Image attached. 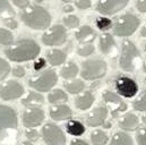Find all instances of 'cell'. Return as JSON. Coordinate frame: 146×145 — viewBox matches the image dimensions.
Instances as JSON below:
<instances>
[{
	"instance_id": "50",
	"label": "cell",
	"mask_w": 146,
	"mask_h": 145,
	"mask_svg": "<svg viewBox=\"0 0 146 145\" xmlns=\"http://www.w3.org/2000/svg\"><path fill=\"white\" fill-rule=\"evenodd\" d=\"M144 71H145V72H146V63H145V65H144Z\"/></svg>"
},
{
	"instance_id": "26",
	"label": "cell",
	"mask_w": 146,
	"mask_h": 145,
	"mask_svg": "<svg viewBox=\"0 0 146 145\" xmlns=\"http://www.w3.org/2000/svg\"><path fill=\"white\" fill-rule=\"evenodd\" d=\"M48 100H49L50 103L58 104V103H61V102L67 101L68 100V96H67V94L64 91H61V90H54L52 93L49 94Z\"/></svg>"
},
{
	"instance_id": "10",
	"label": "cell",
	"mask_w": 146,
	"mask_h": 145,
	"mask_svg": "<svg viewBox=\"0 0 146 145\" xmlns=\"http://www.w3.org/2000/svg\"><path fill=\"white\" fill-rule=\"evenodd\" d=\"M115 90L120 95L125 98H133L136 95L138 86L134 79L126 76H121L115 80Z\"/></svg>"
},
{
	"instance_id": "29",
	"label": "cell",
	"mask_w": 146,
	"mask_h": 145,
	"mask_svg": "<svg viewBox=\"0 0 146 145\" xmlns=\"http://www.w3.org/2000/svg\"><path fill=\"white\" fill-rule=\"evenodd\" d=\"M91 140L94 145H106L108 142V135L102 130H94L91 135Z\"/></svg>"
},
{
	"instance_id": "39",
	"label": "cell",
	"mask_w": 146,
	"mask_h": 145,
	"mask_svg": "<svg viewBox=\"0 0 146 145\" xmlns=\"http://www.w3.org/2000/svg\"><path fill=\"white\" fill-rule=\"evenodd\" d=\"M13 2L18 7V8H22V9H25L30 6V1L29 0H13Z\"/></svg>"
},
{
	"instance_id": "38",
	"label": "cell",
	"mask_w": 146,
	"mask_h": 145,
	"mask_svg": "<svg viewBox=\"0 0 146 145\" xmlns=\"http://www.w3.org/2000/svg\"><path fill=\"white\" fill-rule=\"evenodd\" d=\"M91 5L92 3H91L90 0H77L76 1V6L79 9H87V8L91 7Z\"/></svg>"
},
{
	"instance_id": "53",
	"label": "cell",
	"mask_w": 146,
	"mask_h": 145,
	"mask_svg": "<svg viewBox=\"0 0 146 145\" xmlns=\"http://www.w3.org/2000/svg\"><path fill=\"white\" fill-rule=\"evenodd\" d=\"M145 83H146V77H145Z\"/></svg>"
},
{
	"instance_id": "51",
	"label": "cell",
	"mask_w": 146,
	"mask_h": 145,
	"mask_svg": "<svg viewBox=\"0 0 146 145\" xmlns=\"http://www.w3.org/2000/svg\"><path fill=\"white\" fill-rule=\"evenodd\" d=\"M34 1H36V2H41V1H43V0H34Z\"/></svg>"
},
{
	"instance_id": "45",
	"label": "cell",
	"mask_w": 146,
	"mask_h": 145,
	"mask_svg": "<svg viewBox=\"0 0 146 145\" xmlns=\"http://www.w3.org/2000/svg\"><path fill=\"white\" fill-rule=\"evenodd\" d=\"M141 34H142V36L146 37V24L144 25V27L142 29V32H141Z\"/></svg>"
},
{
	"instance_id": "7",
	"label": "cell",
	"mask_w": 146,
	"mask_h": 145,
	"mask_svg": "<svg viewBox=\"0 0 146 145\" xmlns=\"http://www.w3.org/2000/svg\"><path fill=\"white\" fill-rule=\"evenodd\" d=\"M42 136L48 145H65L66 137L64 132L54 124L48 122L42 128Z\"/></svg>"
},
{
	"instance_id": "6",
	"label": "cell",
	"mask_w": 146,
	"mask_h": 145,
	"mask_svg": "<svg viewBox=\"0 0 146 145\" xmlns=\"http://www.w3.org/2000/svg\"><path fill=\"white\" fill-rule=\"evenodd\" d=\"M58 80V76L54 71L48 69L44 72H42L40 76L34 77L29 80V85L40 92H48L50 88H52Z\"/></svg>"
},
{
	"instance_id": "34",
	"label": "cell",
	"mask_w": 146,
	"mask_h": 145,
	"mask_svg": "<svg viewBox=\"0 0 146 145\" xmlns=\"http://www.w3.org/2000/svg\"><path fill=\"white\" fill-rule=\"evenodd\" d=\"M9 72H10V66H9V64H8L6 60H3V59L0 58V80L5 79V78L8 76Z\"/></svg>"
},
{
	"instance_id": "36",
	"label": "cell",
	"mask_w": 146,
	"mask_h": 145,
	"mask_svg": "<svg viewBox=\"0 0 146 145\" xmlns=\"http://www.w3.org/2000/svg\"><path fill=\"white\" fill-rule=\"evenodd\" d=\"M137 142H138V145H146V127H143L138 130Z\"/></svg>"
},
{
	"instance_id": "23",
	"label": "cell",
	"mask_w": 146,
	"mask_h": 145,
	"mask_svg": "<svg viewBox=\"0 0 146 145\" xmlns=\"http://www.w3.org/2000/svg\"><path fill=\"white\" fill-rule=\"evenodd\" d=\"M66 128H67V132H68L70 135H73V136H80V135H83L84 132H85L84 125H83L80 121H78V120H70V121L67 124Z\"/></svg>"
},
{
	"instance_id": "40",
	"label": "cell",
	"mask_w": 146,
	"mask_h": 145,
	"mask_svg": "<svg viewBox=\"0 0 146 145\" xmlns=\"http://www.w3.org/2000/svg\"><path fill=\"white\" fill-rule=\"evenodd\" d=\"M13 74H14V76H16V77H23V76L25 75V69H24V67H22V66H17V67H15V68L13 69Z\"/></svg>"
},
{
	"instance_id": "15",
	"label": "cell",
	"mask_w": 146,
	"mask_h": 145,
	"mask_svg": "<svg viewBox=\"0 0 146 145\" xmlns=\"http://www.w3.org/2000/svg\"><path fill=\"white\" fill-rule=\"evenodd\" d=\"M102 96H103V100H104L107 103H109V104L114 107L113 110H112V116H115L118 112H122V111H125V110L127 109L126 103L122 102V101L120 100V98H119L117 94H114L113 92L106 91Z\"/></svg>"
},
{
	"instance_id": "33",
	"label": "cell",
	"mask_w": 146,
	"mask_h": 145,
	"mask_svg": "<svg viewBox=\"0 0 146 145\" xmlns=\"http://www.w3.org/2000/svg\"><path fill=\"white\" fill-rule=\"evenodd\" d=\"M64 24H65V26H67L69 29H75L79 25V19L75 15H69V16L64 17Z\"/></svg>"
},
{
	"instance_id": "30",
	"label": "cell",
	"mask_w": 146,
	"mask_h": 145,
	"mask_svg": "<svg viewBox=\"0 0 146 145\" xmlns=\"http://www.w3.org/2000/svg\"><path fill=\"white\" fill-rule=\"evenodd\" d=\"M14 41V36L10 31L6 29H0V44L2 45H10Z\"/></svg>"
},
{
	"instance_id": "16",
	"label": "cell",
	"mask_w": 146,
	"mask_h": 145,
	"mask_svg": "<svg viewBox=\"0 0 146 145\" xmlns=\"http://www.w3.org/2000/svg\"><path fill=\"white\" fill-rule=\"evenodd\" d=\"M72 114H73L72 109L68 106H65V104H57V106H54V107L50 109L51 118L54 119V120H58V121L69 119L72 117Z\"/></svg>"
},
{
	"instance_id": "4",
	"label": "cell",
	"mask_w": 146,
	"mask_h": 145,
	"mask_svg": "<svg viewBox=\"0 0 146 145\" xmlns=\"http://www.w3.org/2000/svg\"><path fill=\"white\" fill-rule=\"evenodd\" d=\"M141 21L133 14H125L117 18L113 24V33L117 36L131 35L139 26Z\"/></svg>"
},
{
	"instance_id": "32",
	"label": "cell",
	"mask_w": 146,
	"mask_h": 145,
	"mask_svg": "<svg viewBox=\"0 0 146 145\" xmlns=\"http://www.w3.org/2000/svg\"><path fill=\"white\" fill-rule=\"evenodd\" d=\"M96 26L101 31H108L112 27V21L107 17H100L96 19Z\"/></svg>"
},
{
	"instance_id": "2",
	"label": "cell",
	"mask_w": 146,
	"mask_h": 145,
	"mask_svg": "<svg viewBox=\"0 0 146 145\" xmlns=\"http://www.w3.org/2000/svg\"><path fill=\"white\" fill-rule=\"evenodd\" d=\"M22 21L31 29L45 30L51 23L50 14L41 6H29L21 13Z\"/></svg>"
},
{
	"instance_id": "22",
	"label": "cell",
	"mask_w": 146,
	"mask_h": 145,
	"mask_svg": "<svg viewBox=\"0 0 146 145\" xmlns=\"http://www.w3.org/2000/svg\"><path fill=\"white\" fill-rule=\"evenodd\" d=\"M46 57H48L49 63L52 66H59V65L64 64L65 60H66V53L64 51H61V50H58V49L50 50L48 52Z\"/></svg>"
},
{
	"instance_id": "52",
	"label": "cell",
	"mask_w": 146,
	"mask_h": 145,
	"mask_svg": "<svg viewBox=\"0 0 146 145\" xmlns=\"http://www.w3.org/2000/svg\"><path fill=\"white\" fill-rule=\"evenodd\" d=\"M145 51H146V44H145Z\"/></svg>"
},
{
	"instance_id": "19",
	"label": "cell",
	"mask_w": 146,
	"mask_h": 145,
	"mask_svg": "<svg viewBox=\"0 0 146 145\" xmlns=\"http://www.w3.org/2000/svg\"><path fill=\"white\" fill-rule=\"evenodd\" d=\"M75 36H76L77 41H79L80 43H90L95 39V32L92 27L85 25V26H82L76 32Z\"/></svg>"
},
{
	"instance_id": "3",
	"label": "cell",
	"mask_w": 146,
	"mask_h": 145,
	"mask_svg": "<svg viewBox=\"0 0 146 145\" xmlns=\"http://www.w3.org/2000/svg\"><path fill=\"white\" fill-rule=\"evenodd\" d=\"M120 67L126 72H134L141 64V55L131 41H123L120 56Z\"/></svg>"
},
{
	"instance_id": "46",
	"label": "cell",
	"mask_w": 146,
	"mask_h": 145,
	"mask_svg": "<svg viewBox=\"0 0 146 145\" xmlns=\"http://www.w3.org/2000/svg\"><path fill=\"white\" fill-rule=\"evenodd\" d=\"M64 10H65V11H73V7H72V6H66V7L64 8Z\"/></svg>"
},
{
	"instance_id": "17",
	"label": "cell",
	"mask_w": 146,
	"mask_h": 145,
	"mask_svg": "<svg viewBox=\"0 0 146 145\" xmlns=\"http://www.w3.org/2000/svg\"><path fill=\"white\" fill-rule=\"evenodd\" d=\"M139 125V119L137 116H135L134 113H128L125 117H122V119L119 122V126L127 132H133L136 130L138 128Z\"/></svg>"
},
{
	"instance_id": "37",
	"label": "cell",
	"mask_w": 146,
	"mask_h": 145,
	"mask_svg": "<svg viewBox=\"0 0 146 145\" xmlns=\"http://www.w3.org/2000/svg\"><path fill=\"white\" fill-rule=\"evenodd\" d=\"M26 137L29 138V141L30 142H36L37 140H38V137H40V135H38V133H37L35 129H27L26 130Z\"/></svg>"
},
{
	"instance_id": "5",
	"label": "cell",
	"mask_w": 146,
	"mask_h": 145,
	"mask_svg": "<svg viewBox=\"0 0 146 145\" xmlns=\"http://www.w3.org/2000/svg\"><path fill=\"white\" fill-rule=\"evenodd\" d=\"M107 72V64L101 59H90L83 63L82 77L87 80L101 78Z\"/></svg>"
},
{
	"instance_id": "48",
	"label": "cell",
	"mask_w": 146,
	"mask_h": 145,
	"mask_svg": "<svg viewBox=\"0 0 146 145\" xmlns=\"http://www.w3.org/2000/svg\"><path fill=\"white\" fill-rule=\"evenodd\" d=\"M143 122L145 124V126H146V114L144 116V117H143Z\"/></svg>"
},
{
	"instance_id": "44",
	"label": "cell",
	"mask_w": 146,
	"mask_h": 145,
	"mask_svg": "<svg viewBox=\"0 0 146 145\" xmlns=\"http://www.w3.org/2000/svg\"><path fill=\"white\" fill-rule=\"evenodd\" d=\"M72 145H90V144H87L85 141H82V140H74V141H72Z\"/></svg>"
},
{
	"instance_id": "9",
	"label": "cell",
	"mask_w": 146,
	"mask_h": 145,
	"mask_svg": "<svg viewBox=\"0 0 146 145\" xmlns=\"http://www.w3.org/2000/svg\"><path fill=\"white\" fill-rule=\"evenodd\" d=\"M24 87L16 80H8L0 86V98L2 100H14L22 96Z\"/></svg>"
},
{
	"instance_id": "18",
	"label": "cell",
	"mask_w": 146,
	"mask_h": 145,
	"mask_svg": "<svg viewBox=\"0 0 146 145\" xmlns=\"http://www.w3.org/2000/svg\"><path fill=\"white\" fill-rule=\"evenodd\" d=\"M100 49L104 55H111L115 50V42L113 36L109 33H104L100 37Z\"/></svg>"
},
{
	"instance_id": "14",
	"label": "cell",
	"mask_w": 146,
	"mask_h": 145,
	"mask_svg": "<svg viewBox=\"0 0 146 145\" xmlns=\"http://www.w3.org/2000/svg\"><path fill=\"white\" fill-rule=\"evenodd\" d=\"M107 116H108V109L106 107H98L87 116V119H86L87 125L92 127L101 126L106 122Z\"/></svg>"
},
{
	"instance_id": "41",
	"label": "cell",
	"mask_w": 146,
	"mask_h": 145,
	"mask_svg": "<svg viewBox=\"0 0 146 145\" xmlns=\"http://www.w3.org/2000/svg\"><path fill=\"white\" fill-rule=\"evenodd\" d=\"M5 24H6L7 27H9V29H11V30H15V29L17 27V22H16L15 19H13V18H7V19H5Z\"/></svg>"
},
{
	"instance_id": "28",
	"label": "cell",
	"mask_w": 146,
	"mask_h": 145,
	"mask_svg": "<svg viewBox=\"0 0 146 145\" xmlns=\"http://www.w3.org/2000/svg\"><path fill=\"white\" fill-rule=\"evenodd\" d=\"M65 87L69 93L76 94V93H79V92H82L84 90L85 84H84V82H82L79 79H76V80H73V82L65 83Z\"/></svg>"
},
{
	"instance_id": "47",
	"label": "cell",
	"mask_w": 146,
	"mask_h": 145,
	"mask_svg": "<svg viewBox=\"0 0 146 145\" xmlns=\"http://www.w3.org/2000/svg\"><path fill=\"white\" fill-rule=\"evenodd\" d=\"M19 145H32V143L31 142H22Z\"/></svg>"
},
{
	"instance_id": "24",
	"label": "cell",
	"mask_w": 146,
	"mask_h": 145,
	"mask_svg": "<svg viewBox=\"0 0 146 145\" xmlns=\"http://www.w3.org/2000/svg\"><path fill=\"white\" fill-rule=\"evenodd\" d=\"M110 145H134L133 144V140L130 138L129 135H127L126 133L122 132H118L113 135Z\"/></svg>"
},
{
	"instance_id": "43",
	"label": "cell",
	"mask_w": 146,
	"mask_h": 145,
	"mask_svg": "<svg viewBox=\"0 0 146 145\" xmlns=\"http://www.w3.org/2000/svg\"><path fill=\"white\" fill-rule=\"evenodd\" d=\"M44 66H45V60H44L43 58H40L36 63L34 64V69H35V71H40V69L43 68Z\"/></svg>"
},
{
	"instance_id": "25",
	"label": "cell",
	"mask_w": 146,
	"mask_h": 145,
	"mask_svg": "<svg viewBox=\"0 0 146 145\" xmlns=\"http://www.w3.org/2000/svg\"><path fill=\"white\" fill-rule=\"evenodd\" d=\"M78 74V67L76 64L74 63H68L67 65H65L62 68H61V72H60V75L62 78L65 79H70V78H74L76 77Z\"/></svg>"
},
{
	"instance_id": "11",
	"label": "cell",
	"mask_w": 146,
	"mask_h": 145,
	"mask_svg": "<svg viewBox=\"0 0 146 145\" xmlns=\"http://www.w3.org/2000/svg\"><path fill=\"white\" fill-rule=\"evenodd\" d=\"M17 127V116L14 109L0 104V134L9 128Z\"/></svg>"
},
{
	"instance_id": "8",
	"label": "cell",
	"mask_w": 146,
	"mask_h": 145,
	"mask_svg": "<svg viewBox=\"0 0 146 145\" xmlns=\"http://www.w3.org/2000/svg\"><path fill=\"white\" fill-rule=\"evenodd\" d=\"M66 40H67V32L62 25L52 26L42 36V41L45 45H61L66 42Z\"/></svg>"
},
{
	"instance_id": "13",
	"label": "cell",
	"mask_w": 146,
	"mask_h": 145,
	"mask_svg": "<svg viewBox=\"0 0 146 145\" xmlns=\"http://www.w3.org/2000/svg\"><path fill=\"white\" fill-rule=\"evenodd\" d=\"M44 120V112L40 108H29L23 113V124L25 127H35Z\"/></svg>"
},
{
	"instance_id": "12",
	"label": "cell",
	"mask_w": 146,
	"mask_h": 145,
	"mask_svg": "<svg viewBox=\"0 0 146 145\" xmlns=\"http://www.w3.org/2000/svg\"><path fill=\"white\" fill-rule=\"evenodd\" d=\"M129 0H99L96 9L103 15H113L123 9Z\"/></svg>"
},
{
	"instance_id": "27",
	"label": "cell",
	"mask_w": 146,
	"mask_h": 145,
	"mask_svg": "<svg viewBox=\"0 0 146 145\" xmlns=\"http://www.w3.org/2000/svg\"><path fill=\"white\" fill-rule=\"evenodd\" d=\"M15 15L14 9L11 8L8 0H0V16H2L5 19L13 18Z\"/></svg>"
},
{
	"instance_id": "20",
	"label": "cell",
	"mask_w": 146,
	"mask_h": 145,
	"mask_svg": "<svg viewBox=\"0 0 146 145\" xmlns=\"http://www.w3.org/2000/svg\"><path fill=\"white\" fill-rule=\"evenodd\" d=\"M43 102H44V98L36 92H30L22 100V103L26 107H30V108H36L37 106L43 104Z\"/></svg>"
},
{
	"instance_id": "49",
	"label": "cell",
	"mask_w": 146,
	"mask_h": 145,
	"mask_svg": "<svg viewBox=\"0 0 146 145\" xmlns=\"http://www.w3.org/2000/svg\"><path fill=\"white\" fill-rule=\"evenodd\" d=\"M64 2H70V1H73V0H62Z\"/></svg>"
},
{
	"instance_id": "31",
	"label": "cell",
	"mask_w": 146,
	"mask_h": 145,
	"mask_svg": "<svg viewBox=\"0 0 146 145\" xmlns=\"http://www.w3.org/2000/svg\"><path fill=\"white\" fill-rule=\"evenodd\" d=\"M133 107L137 111H146V91H144L141 96L133 103Z\"/></svg>"
},
{
	"instance_id": "42",
	"label": "cell",
	"mask_w": 146,
	"mask_h": 145,
	"mask_svg": "<svg viewBox=\"0 0 146 145\" xmlns=\"http://www.w3.org/2000/svg\"><path fill=\"white\" fill-rule=\"evenodd\" d=\"M136 7L141 13H146V0H137Z\"/></svg>"
},
{
	"instance_id": "35",
	"label": "cell",
	"mask_w": 146,
	"mask_h": 145,
	"mask_svg": "<svg viewBox=\"0 0 146 145\" xmlns=\"http://www.w3.org/2000/svg\"><path fill=\"white\" fill-rule=\"evenodd\" d=\"M94 52V47L92 44H85L77 49V53L82 57H87Z\"/></svg>"
},
{
	"instance_id": "1",
	"label": "cell",
	"mask_w": 146,
	"mask_h": 145,
	"mask_svg": "<svg viewBox=\"0 0 146 145\" xmlns=\"http://www.w3.org/2000/svg\"><path fill=\"white\" fill-rule=\"evenodd\" d=\"M5 53L7 58L11 61L22 63L36 58L37 55L40 53V47L33 40L24 39L19 40L15 45L6 49Z\"/></svg>"
},
{
	"instance_id": "21",
	"label": "cell",
	"mask_w": 146,
	"mask_h": 145,
	"mask_svg": "<svg viewBox=\"0 0 146 145\" xmlns=\"http://www.w3.org/2000/svg\"><path fill=\"white\" fill-rule=\"evenodd\" d=\"M93 102H94V95L90 91H87L76 99L75 104L79 110H86L93 104Z\"/></svg>"
}]
</instances>
